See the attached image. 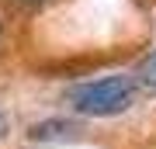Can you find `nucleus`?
Segmentation results:
<instances>
[{
	"mask_svg": "<svg viewBox=\"0 0 156 149\" xmlns=\"http://www.w3.org/2000/svg\"><path fill=\"white\" fill-rule=\"evenodd\" d=\"M135 76L128 73H111V76H101V80H87V83H76L69 87V108L76 115H87V118H111V115H122V111L132 108L135 101Z\"/></svg>",
	"mask_w": 156,
	"mask_h": 149,
	"instance_id": "nucleus-1",
	"label": "nucleus"
},
{
	"mask_svg": "<svg viewBox=\"0 0 156 149\" xmlns=\"http://www.w3.org/2000/svg\"><path fill=\"white\" fill-rule=\"evenodd\" d=\"M80 132L76 122H66V118H49V122H38L28 128V139L35 142H59V139H73Z\"/></svg>",
	"mask_w": 156,
	"mask_h": 149,
	"instance_id": "nucleus-2",
	"label": "nucleus"
},
{
	"mask_svg": "<svg viewBox=\"0 0 156 149\" xmlns=\"http://www.w3.org/2000/svg\"><path fill=\"white\" fill-rule=\"evenodd\" d=\"M139 80L146 83V87H156V52H149L142 59V66H139Z\"/></svg>",
	"mask_w": 156,
	"mask_h": 149,
	"instance_id": "nucleus-3",
	"label": "nucleus"
},
{
	"mask_svg": "<svg viewBox=\"0 0 156 149\" xmlns=\"http://www.w3.org/2000/svg\"><path fill=\"white\" fill-rule=\"evenodd\" d=\"M7 132H11V118H7V115H4V111H0V139H4Z\"/></svg>",
	"mask_w": 156,
	"mask_h": 149,
	"instance_id": "nucleus-4",
	"label": "nucleus"
},
{
	"mask_svg": "<svg viewBox=\"0 0 156 149\" xmlns=\"http://www.w3.org/2000/svg\"><path fill=\"white\" fill-rule=\"evenodd\" d=\"M17 4H42V0H17Z\"/></svg>",
	"mask_w": 156,
	"mask_h": 149,
	"instance_id": "nucleus-5",
	"label": "nucleus"
},
{
	"mask_svg": "<svg viewBox=\"0 0 156 149\" xmlns=\"http://www.w3.org/2000/svg\"><path fill=\"white\" fill-rule=\"evenodd\" d=\"M0 42H4V24H0Z\"/></svg>",
	"mask_w": 156,
	"mask_h": 149,
	"instance_id": "nucleus-6",
	"label": "nucleus"
}]
</instances>
